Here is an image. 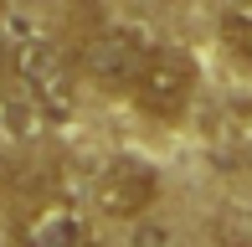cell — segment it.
Segmentation results:
<instances>
[{
    "label": "cell",
    "mask_w": 252,
    "mask_h": 247,
    "mask_svg": "<svg viewBox=\"0 0 252 247\" xmlns=\"http://www.w3.org/2000/svg\"><path fill=\"white\" fill-rule=\"evenodd\" d=\"M0 10H5V0H0Z\"/></svg>",
    "instance_id": "7"
},
{
    "label": "cell",
    "mask_w": 252,
    "mask_h": 247,
    "mask_svg": "<svg viewBox=\"0 0 252 247\" xmlns=\"http://www.w3.org/2000/svg\"><path fill=\"white\" fill-rule=\"evenodd\" d=\"M144 57H150V41H144L139 26H103L88 36L83 72L103 93H134V77H139Z\"/></svg>",
    "instance_id": "3"
},
{
    "label": "cell",
    "mask_w": 252,
    "mask_h": 247,
    "mask_svg": "<svg viewBox=\"0 0 252 247\" xmlns=\"http://www.w3.org/2000/svg\"><path fill=\"white\" fill-rule=\"evenodd\" d=\"M10 72L21 83V98L36 108L41 119L62 124L77 114V72L67 62L62 47H52L47 36H10Z\"/></svg>",
    "instance_id": "1"
},
{
    "label": "cell",
    "mask_w": 252,
    "mask_h": 247,
    "mask_svg": "<svg viewBox=\"0 0 252 247\" xmlns=\"http://www.w3.org/2000/svg\"><path fill=\"white\" fill-rule=\"evenodd\" d=\"M159 196V175L155 165H144L139 154H119V160L103 165V175L93 181V206L113 221H134L155 206Z\"/></svg>",
    "instance_id": "4"
},
{
    "label": "cell",
    "mask_w": 252,
    "mask_h": 247,
    "mask_svg": "<svg viewBox=\"0 0 252 247\" xmlns=\"http://www.w3.org/2000/svg\"><path fill=\"white\" fill-rule=\"evenodd\" d=\"M16 247H98V232L72 201H47L16 227Z\"/></svg>",
    "instance_id": "5"
},
{
    "label": "cell",
    "mask_w": 252,
    "mask_h": 247,
    "mask_svg": "<svg viewBox=\"0 0 252 247\" xmlns=\"http://www.w3.org/2000/svg\"><path fill=\"white\" fill-rule=\"evenodd\" d=\"M221 41L237 62L252 67V0H232L221 10Z\"/></svg>",
    "instance_id": "6"
},
{
    "label": "cell",
    "mask_w": 252,
    "mask_h": 247,
    "mask_svg": "<svg viewBox=\"0 0 252 247\" xmlns=\"http://www.w3.org/2000/svg\"><path fill=\"white\" fill-rule=\"evenodd\" d=\"M190 93H196V62L180 47H150L139 77H134V103L159 124H175L190 108Z\"/></svg>",
    "instance_id": "2"
}]
</instances>
